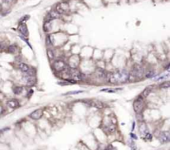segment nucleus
<instances>
[{
    "label": "nucleus",
    "mask_w": 170,
    "mask_h": 150,
    "mask_svg": "<svg viewBox=\"0 0 170 150\" xmlns=\"http://www.w3.org/2000/svg\"><path fill=\"white\" fill-rule=\"evenodd\" d=\"M128 82H129V70L127 68H119L115 71L109 72V84L121 85Z\"/></svg>",
    "instance_id": "obj_1"
},
{
    "label": "nucleus",
    "mask_w": 170,
    "mask_h": 150,
    "mask_svg": "<svg viewBox=\"0 0 170 150\" xmlns=\"http://www.w3.org/2000/svg\"><path fill=\"white\" fill-rule=\"evenodd\" d=\"M145 66L140 63H135L129 70V82H137L144 79Z\"/></svg>",
    "instance_id": "obj_2"
},
{
    "label": "nucleus",
    "mask_w": 170,
    "mask_h": 150,
    "mask_svg": "<svg viewBox=\"0 0 170 150\" xmlns=\"http://www.w3.org/2000/svg\"><path fill=\"white\" fill-rule=\"evenodd\" d=\"M52 68L56 74H60L64 71L69 68L67 61L62 58H56L54 61H52Z\"/></svg>",
    "instance_id": "obj_3"
},
{
    "label": "nucleus",
    "mask_w": 170,
    "mask_h": 150,
    "mask_svg": "<svg viewBox=\"0 0 170 150\" xmlns=\"http://www.w3.org/2000/svg\"><path fill=\"white\" fill-rule=\"evenodd\" d=\"M22 81L27 87H33L37 83V76H30L27 73H22Z\"/></svg>",
    "instance_id": "obj_4"
},
{
    "label": "nucleus",
    "mask_w": 170,
    "mask_h": 150,
    "mask_svg": "<svg viewBox=\"0 0 170 150\" xmlns=\"http://www.w3.org/2000/svg\"><path fill=\"white\" fill-rule=\"evenodd\" d=\"M146 106L145 99L141 101V99H135L133 101V110L135 112V114H140L143 113V111L144 110Z\"/></svg>",
    "instance_id": "obj_5"
},
{
    "label": "nucleus",
    "mask_w": 170,
    "mask_h": 150,
    "mask_svg": "<svg viewBox=\"0 0 170 150\" xmlns=\"http://www.w3.org/2000/svg\"><path fill=\"white\" fill-rule=\"evenodd\" d=\"M70 68H79L80 64V58L78 55H72L67 60Z\"/></svg>",
    "instance_id": "obj_6"
},
{
    "label": "nucleus",
    "mask_w": 170,
    "mask_h": 150,
    "mask_svg": "<svg viewBox=\"0 0 170 150\" xmlns=\"http://www.w3.org/2000/svg\"><path fill=\"white\" fill-rule=\"evenodd\" d=\"M159 75V73H157V71L154 69L153 66H148L145 67V75H144V79L149 80L152 79L154 80L156 76Z\"/></svg>",
    "instance_id": "obj_7"
},
{
    "label": "nucleus",
    "mask_w": 170,
    "mask_h": 150,
    "mask_svg": "<svg viewBox=\"0 0 170 150\" xmlns=\"http://www.w3.org/2000/svg\"><path fill=\"white\" fill-rule=\"evenodd\" d=\"M17 31H18L19 34L24 36V37H29V31L28 28V25L25 22H19L18 26H17Z\"/></svg>",
    "instance_id": "obj_8"
},
{
    "label": "nucleus",
    "mask_w": 170,
    "mask_h": 150,
    "mask_svg": "<svg viewBox=\"0 0 170 150\" xmlns=\"http://www.w3.org/2000/svg\"><path fill=\"white\" fill-rule=\"evenodd\" d=\"M6 52L8 54H11V55H17L19 53L20 48L18 47V45L17 43H13V44H10L8 45V47H7V49L5 50Z\"/></svg>",
    "instance_id": "obj_9"
},
{
    "label": "nucleus",
    "mask_w": 170,
    "mask_h": 150,
    "mask_svg": "<svg viewBox=\"0 0 170 150\" xmlns=\"http://www.w3.org/2000/svg\"><path fill=\"white\" fill-rule=\"evenodd\" d=\"M159 139L162 143H167L170 142V132L163 131L161 132L159 136Z\"/></svg>",
    "instance_id": "obj_10"
},
{
    "label": "nucleus",
    "mask_w": 170,
    "mask_h": 150,
    "mask_svg": "<svg viewBox=\"0 0 170 150\" xmlns=\"http://www.w3.org/2000/svg\"><path fill=\"white\" fill-rule=\"evenodd\" d=\"M43 115V110L42 109H37L34 111H33L32 113L29 115V117L33 120H40Z\"/></svg>",
    "instance_id": "obj_11"
},
{
    "label": "nucleus",
    "mask_w": 170,
    "mask_h": 150,
    "mask_svg": "<svg viewBox=\"0 0 170 150\" xmlns=\"http://www.w3.org/2000/svg\"><path fill=\"white\" fill-rule=\"evenodd\" d=\"M86 104L89 106L94 107L96 109H103L104 108V104H103L98 99H90V101H86Z\"/></svg>",
    "instance_id": "obj_12"
},
{
    "label": "nucleus",
    "mask_w": 170,
    "mask_h": 150,
    "mask_svg": "<svg viewBox=\"0 0 170 150\" xmlns=\"http://www.w3.org/2000/svg\"><path fill=\"white\" fill-rule=\"evenodd\" d=\"M31 66H29L28 63H26V62H23V61H20L17 63V70H18L19 71H21L22 73H27V72H28L29 70L31 69Z\"/></svg>",
    "instance_id": "obj_13"
},
{
    "label": "nucleus",
    "mask_w": 170,
    "mask_h": 150,
    "mask_svg": "<svg viewBox=\"0 0 170 150\" xmlns=\"http://www.w3.org/2000/svg\"><path fill=\"white\" fill-rule=\"evenodd\" d=\"M6 105L9 109H17V108L19 107L20 104H19V101L17 99L11 98V99H8V101H7Z\"/></svg>",
    "instance_id": "obj_14"
},
{
    "label": "nucleus",
    "mask_w": 170,
    "mask_h": 150,
    "mask_svg": "<svg viewBox=\"0 0 170 150\" xmlns=\"http://www.w3.org/2000/svg\"><path fill=\"white\" fill-rule=\"evenodd\" d=\"M25 87L23 85H15L12 87V91L14 95H23L24 92Z\"/></svg>",
    "instance_id": "obj_15"
},
{
    "label": "nucleus",
    "mask_w": 170,
    "mask_h": 150,
    "mask_svg": "<svg viewBox=\"0 0 170 150\" xmlns=\"http://www.w3.org/2000/svg\"><path fill=\"white\" fill-rule=\"evenodd\" d=\"M154 86L153 85H149V86H147V87H145L144 90H142V92L140 94L145 99H147L148 97L149 96V95L154 91Z\"/></svg>",
    "instance_id": "obj_16"
},
{
    "label": "nucleus",
    "mask_w": 170,
    "mask_h": 150,
    "mask_svg": "<svg viewBox=\"0 0 170 150\" xmlns=\"http://www.w3.org/2000/svg\"><path fill=\"white\" fill-rule=\"evenodd\" d=\"M52 22L53 21H44L43 23V31L47 34H48L52 31Z\"/></svg>",
    "instance_id": "obj_17"
},
{
    "label": "nucleus",
    "mask_w": 170,
    "mask_h": 150,
    "mask_svg": "<svg viewBox=\"0 0 170 150\" xmlns=\"http://www.w3.org/2000/svg\"><path fill=\"white\" fill-rule=\"evenodd\" d=\"M47 57L51 61H53L56 58V53L54 52V48H47Z\"/></svg>",
    "instance_id": "obj_18"
},
{
    "label": "nucleus",
    "mask_w": 170,
    "mask_h": 150,
    "mask_svg": "<svg viewBox=\"0 0 170 150\" xmlns=\"http://www.w3.org/2000/svg\"><path fill=\"white\" fill-rule=\"evenodd\" d=\"M170 76V73H165V74H159L154 79V81H163L166 80V79H168Z\"/></svg>",
    "instance_id": "obj_19"
},
{
    "label": "nucleus",
    "mask_w": 170,
    "mask_h": 150,
    "mask_svg": "<svg viewBox=\"0 0 170 150\" xmlns=\"http://www.w3.org/2000/svg\"><path fill=\"white\" fill-rule=\"evenodd\" d=\"M158 88L159 90H167L170 88V80H163L159 84Z\"/></svg>",
    "instance_id": "obj_20"
},
{
    "label": "nucleus",
    "mask_w": 170,
    "mask_h": 150,
    "mask_svg": "<svg viewBox=\"0 0 170 150\" xmlns=\"http://www.w3.org/2000/svg\"><path fill=\"white\" fill-rule=\"evenodd\" d=\"M138 130H140V133L143 134V135H146L148 133H149V129H148V127L147 125L144 124V123H143L141 122V124L140 125V128H138Z\"/></svg>",
    "instance_id": "obj_21"
},
{
    "label": "nucleus",
    "mask_w": 170,
    "mask_h": 150,
    "mask_svg": "<svg viewBox=\"0 0 170 150\" xmlns=\"http://www.w3.org/2000/svg\"><path fill=\"white\" fill-rule=\"evenodd\" d=\"M115 130V125L113 124L112 123H110V124H108L105 126V131L107 132V133H113V132Z\"/></svg>",
    "instance_id": "obj_22"
},
{
    "label": "nucleus",
    "mask_w": 170,
    "mask_h": 150,
    "mask_svg": "<svg viewBox=\"0 0 170 150\" xmlns=\"http://www.w3.org/2000/svg\"><path fill=\"white\" fill-rule=\"evenodd\" d=\"M85 92V90H71V91H68L62 95H79V94H82Z\"/></svg>",
    "instance_id": "obj_23"
},
{
    "label": "nucleus",
    "mask_w": 170,
    "mask_h": 150,
    "mask_svg": "<svg viewBox=\"0 0 170 150\" xmlns=\"http://www.w3.org/2000/svg\"><path fill=\"white\" fill-rule=\"evenodd\" d=\"M18 37L20 38V39H22L23 41H24V42L28 45V46L30 47V49H33V47H32V45H31V43L29 42V39H28V38H26V37H24V36H23V35H21V34H19L18 35Z\"/></svg>",
    "instance_id": "obj_24"
},
{
    "label": "nucleus",
    "mask_w": 170,
    "mask_h": 150,
    "mask_svg": "<svg viewBox=\"0 0 170 150\" xmlns=\"http://www.w3.org/2000/svg\"><path fill=\"white\" fill-rule=\"evenodd\" d=\"M59 4H60V6L61 7L62 9L64 10L65 12H66V11L69 10V6H68V4L66 3H59Z\"/></svg>",
    "instance_id": "obj_25"
},
{
    "label": "nucleus",
    "mask_w": 170,
    "mask_h": 150,
    "mask_svg": "<svg viewBox=\"0 0 170 150\" xmlns=\"http://www.w3.org/2000/svg\"><path fill=\"white\" fill-rule=\"evenodd\" d=\"M30 19V15H24L19 19V22H26L27 21H28Z\"/></svg>",
    "instance_id": "obj_26"
},
{
    "label": "nucleus",
    "mask_w": 170,
    "mask_h": 150,
    "mask_svg": "<svg viewBox=\"0 0 170 150\" xmlns=\"http://www.w3.org/2000/svg\"><path fill=\"white\" fill-rule=\"evenodd\" d=\"M136 118L140 122H143V120H144V115H143V113L136 114Z\"/></svg>",
    "instance_id": "obj_27"
},
{
    "label": "nucleus",
    "mask_w": 170,
    "mask_h": 150,
    "mask_svg": "<svg viewBox=\"0 0 170 150\" xmlns=\"http://www.w3.org/2000/svg\"><path fill=\"white\" fill-rule=\"evenodd\" d=\"M152 138H153V136H152V134L150 133H148L146 135H145V138L144 139H147V140H151Z\"/></svg>",
    "instance_id": "obj_28"
},
{
    "label": "nucleus",
    "mask_w": 170,
    "mask_h": 150,
    "mask_svg": "<svg viewBox=\"0 0 170 150\" xmlns=\"http://www.w3.org/2000/svg\"><path fill=\"white\" fill-rule=\"evenodd\" d=\"M129 135H130V138L132 139H134V140H136V139H138V137L137 136L133 133V132H131L130 134H129Z\"/></svg>",
    "instance_id": "obj_29"
},
{
    "label": "nucleus",
    "mask_w": 170,
    "mask_h": 150,
    "mask_svg": "<svg viewBox=\"0 0 170 150\" xmlns=\"http://www.w3.org/2000/svg\"><path fill=\"white\" fill-rule=\"evenodd\" d=\"M105 150H117V149H116L115 147H113L112 145H109V146H107V148Z\"/></svg>",
    "instance_id": "obj_30"
},
{
    "label": "nucleus",
    "mask_w": 170,
    "mask_h": 150,
    "mask_svg": "<svg viewBox=\"0 0 170 150\" xmlns=\"http://www.w3.org/2000/svg\"><path fill=\"white\" fill-rule=\"evenodd\" d=\"M164 71H166V72H168V73H170V63H169V64H168V66H165Z\"/></svg>",
    "instance_id": "obj_31"
},
{
    "label": "nucleus",
    "mask_w": 170,
    "mask_h": 150,
    "mask_svg": "<svg viewBox=\"0 0 170 150\" xmlns=\"http://www.w3.org/2000/svg\"><path fill=\"white\" fill-rule=\"evenodd\" d=\"M14 0H3V2L4 3H7V4H8V3H12Z\"/></svg>",
    "instance_id": "obj_32"
},
{
    "label": "nucleus",
    "mask_w": 170,
    "mask_h": 150,
    "mask_svg": "<svg viewBox=\"0 0 170 150\" xmlns=\"http://www.w3.org/2000/svg\"><path fill=\"white\" fill-rule=\"evenodd\" d=\"M135 122L134 121L133 124H132V127H131V132H133L134 130H135Z\"/></svg>",
    "instance_id": "obj_33"
}]
</instances>
